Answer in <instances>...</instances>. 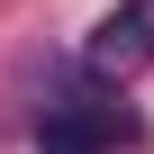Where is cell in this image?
Listing matches in <instances>:
<instances>
[{
  "instance_id": "1",
  "label": "cell",
  "mask_w": 154,
  "mask_h": 154,
  "mask_svg": "<svg viewBox=\"0 0 154 154\" xmlns=\"http://www.w3.org/2000/svg\"><path fill=\"white\" fill-rule=\"evenodd\" d=\"M82 63L100 72V82H127V72H145V63H154V0H127V9H109V18L91 27Z\"/></svg>"
},
{
  "instance_id": "2",
  "label": "cell",
  "mask_w": 154,
  "mask_h": 154,
  "mask_svg": "<svg viewBox=\"0 0 154 154\" xmlns=\"http://www.w3.org/2000/svg\"><path fill=\"white\" fill-rule=\"evenodd\" d=\"M109 145H136V118L109 100H72L45 118V154H109Z\"/></svg>"
}]
</instances>
